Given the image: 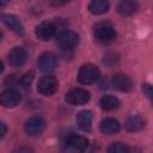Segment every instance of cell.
Here are the masks:
<instances>
[{"label":"cell","instance_id":"cell-3","mask_svg":"<svg viewBox=\"0 0 153 153\" xmlns=\"http://www.w3.org/2000/svg\"><path fill=\"white\" fill-rule=\"evenodd\" d=\"M57 45L63 50H71L75 48L79 43V35L72 30H65L62 31L57 38H56Z\"/></svg>","mask_w":153,"mask_h":153},{"label":"cell","instance_id":"cell-22","mask_svg":"<svg viewBox=\"0 0 153 153\" xmlns=\"http://www.w3.org/2000/svg\"><path fill=\"white\" fill-rule=\"evenodd\" d=\"M6 133H7V127H6V124H5L2 121H0V139H2Z\"/></svg>","mask_w":153,"mask_h":153},{"label":"cell","instance_id":"cell-14","mask_svg":"<svg viewBox=\"0 0 153 153\" xmlns=\"http://www.w3.org/2000/svg\"><path fill=\"white\" fill-rule=\"evenodd\" d=\"M112 85L116 90L122 91V92H127L131 88V80L128 75L122 74V73H117L112 76Z\"/></svg>","mask_w":153,"mask_h":153},{"label":"cell","instance_id":"cell-7","mask_svg":"<svg viewBox=\"0 0 153 153\" xmlns=\"http://www.w3.org/2000/svg\"><path fill=\"white\" fill-rule=\"evenodd\" d=\"M56 31V25L50 20H43L36 26V36L41 41H49Z\"/></svg>","mask_w":153,"mask_h":153},{"label":"cell","instance_id":"cell-19","mask_svg":"<svg viewBox=\"0 0 153 153\" xmlns=\"http://www.w3.org/2000/svg\"><path fill=\"white\" fill-rule=\"evenodd\" d=\"M137 2L135 1H121L117 5V11L122 16H131L137 11Z\"/></svg>","mask_w":153,"mask_h":153},{"label":"cell","instance_id":"cell-12","mask_svg":"<svg viewBox=\"0 0 153 153\" xmlns=\"http://www.w3.org/2000/svg\"><path fill=\"white\" fill-rule=\"evenodd\" d=\"M1 19L5 23L6 26H8L11 30H13L18 35H23L24 33V26L22 24V22L19 20V18L14 14H10V13H5L1 14Z\"/></svg>","mask_w":153,"mask_h":153},{"label":"cell","instance_id":"cell-4","mask_svg":"<svg viewBox=\"0 0 153 153\" xmlns=\"http://www.w3.org/2000/svg\"><path fill=\"white\" fill-rule=\"evenodd\" d=\"M44 129H45V121L42 116H38V115H35L27 118L24 124V130L30 136L41 135Z\"/></svg>","mask_w":153,"mask_h":153},{"label":"cell","instance_id":"cell-5","mask_svg":"<svg viewBox=\"0 0 153 153\" xmlns=\"http://www.w3.org/2000/svg\"><path fill=\"white\" fill-rule=\"evenodd\" d=\"M59 82L54 75H44L37 84V90L43 96H51L57 91Z\"/></svg>","mask_w":153,"mask_h":153},{"label":"cell","instance_id":"cell-6","mask_svg":"<svg viewBox=\"0 0 153 153\" xmlns=\"http://www.w3.org/2000/svg\"><path fill=\"white\" fill-rule=\"evenodd\" d=\"M91 98L88 91L84 88H73L66 94V102L72 105H82L86 104Z\"/></svg>","mask_w":153,"mask_h":153},{"label":"cell","instance_id":"cell-18","mask_svg":"<svg viewBox=\"0 0 153 153\" xmlns=\"http://www.w3.org/2000/svg\"><path fill=\"white\" fill-rule=\"evenodd\" d=\"M109 7H110V4L108 1H105V0H93L88 5L90 12L92 14H96V16L106 13L109 11Z\"/></svg>","mask_w":153,"mask_h":153},{"label":"cell","instance_id":"cell-15","mask_svg":"<svg viewBox=\"0 0 153 153\" xmlns=\"http://www.w3.org/2000/svg\"><path fill=\"white\" fill-rule=\"evenodd\" d=\"M100 131L105 135H112L115 133H117L120 130V123L117 120L112 118V117H106L104 120H102L100 124H99Z\"/></svg>","mask_w":153,"mask_h":153},{"label":"cell","instance_id":"cell-8","mask_svg":"<svg viewBox=\"0 0 153 153\" xmlns=\"http://www.w3.org/2000/svg\"><path fill=\"white\" fill-rule=\"evenodd\" d=\"M57 66V56L54 53L47 51L39 55L37 60V67L42 72H51Z\"/></svg>","mask_w":153,"mask_h":153},{"label":"cell","instance_id":"cell-9","mask_svg":"<svg viewBox=\"0 0 153 153\" xmlns=\"http://www.w3.org/2000/svg\"><path fill=\"white\" fill-rule=\"evenodd\" d=\"M22 100V96L16 90H6L0 94V105L4 108H14Z\"/></svg>","mask_w":153,"mask_h":153},{"label":"cell","instance_id":"cell-27","mask_svg":"<svg viewBox=\"0 0 153 153\" xmlns=\"http://www.w3.org/2000/svg\"><path fill=\"white\" fill-rule=\"evenodd\" d=\"M1 37H2V32L0 31V39H1Z\"/></svg>","mask_w":153,"mask_h":153},{"label":"cell","instance_id":"cell-1","mask_svg":"<svg viewBox=\"0 0 153 153\" xmlns=\"http://www.w3.org/2000/svg\"><path fill=\"white\" fill-rule=\"evenodd\" d=\"M94 37L98 42L103 44H108L115 41L116 38V31L111 23L109 22H99L93 27Z\"/></svg>","mask_w":153,"mask_h":153},{"label":"cell","instance_id":"cell-23","mask_svg":"<svg viewBox=\"0 0 153 153\" xmlns=\"http://www.w3.org/2000/svg\"><path fill=\"white\" fill-rule=\"evenodd\" d=\"M142 90L146 92V94H147V97H148V98H151V97H152V92H151L152 87H151V85H149V84H143V85H142Z\"/></svg>","mask_w":153,"mask_h":153},{"label":"cell","instance_id":"cell-17","mask_svg":"<svg viewBox=\"0 0 153 153\" xmlns=\"http://www.w3.org/2000/svg\"><path fill=\"white\" fill-rule=\"evenodd\" d=\"M145 127V120L140 116H130L126 123H124V128L127 131L134 133V131H139Z\"/></svg>","mask_w":153,"mask_h":153},{"label":"cell","instance_id":"cell-16","mask_svg":"<svg viewBox=\"0 0 153 153\" xmlns=\"http://www.w3.org/2000/svg\"><path fill=\"white\" fill-rule=\"evenodd\" d=\"M99 105L103 110H106V111H111V110H115L117 109L120 105H121V102L117 97L115 96H111V94H105L100 98L99 100Z\"/></svg>","mask_w":153,"mask_h":153},{"label":"cell","instance_id":"cell-13","mask_svg":"<svg viewBox=\"0 0 153 153\" xmlns=\"http://www.w3.org/2000/svg\"><path fill=\"white\" fill-rule=\"evenodd\" d=\"M93 114L90 110H82L76 115V124L82 131H90L92 127Z\"/></svg>","mask_w":153,"mask_h":153},{"label":"cell","instance_id":"cell-20","mask_svg":"<svg viewBox=\"0 0 153 153\" xmlns=\"http://www.w3.org/2000/svg\"><path fill=\"white\" fill-rule=\"evenodd\" d=\"M128 147L122 142H112L108 147V153H128Z\"/></svg>","mask_w":153,"mask_h":153},{"label":"cell","instance_id":"cell-11","mask_svg":"<svg viewBox=\"0 0 153 153\" xmlns=\"http://www.w3.org/2000/svg\"><path fill=\"white\" fill-rule=\"evenodd\" d=\"M66 143L68 147L76 152H84L88 146V140L85 136L76 135V134H69L66 139Z\"/></svg>","mask_w":153,"mask_h":153},{"label":"cell","instance_id":"cell-24","mask_svg":"<svg viewBox=\"0 0 153 153\" xmlns=\"http://www.w3.org/2000/svg\"><path fill=\"white\" fill-rule=\"evenodd\" d=\"M13 153H31V149L27 147H18L16 151H13Z\"/></svg>","mask_w":153,"mask_h":153},{"label":"cell","instance_id":"cell-2","mask_svg":"<svg viewBox=\"0 0 153 153\" xmlns=\"http://www.w3.org/2000/svg\"><path fill=\"white\" fill-rule=\"evenodd\" d=\"M99 76H100L99 68L91 63L81 66L78 73V80L80 84H84V85H90V84L96 82L99 79Z\"/></svg>","mask_w":153,"mask_h":153},{"label":"cell","instance_id":"cell-21","mask_svg":"<svg viewBox=\"0 0 153 153\" xmlns=\"http://www.w3.org/2000/svg\"><path fill=\"white\" fill-rule=\"evenodd\" d=\"M32 79H33V72L25 73V74L22 76V79H20V85H22V87H24V88L29 87V86L31 85V82H32Z\"/></svg>","mask_w":153,"mask_h":153},{"label":"cell","instance_id":"cell-26","mask_svg":"<svg viewBox=\"0 0 153 153\" xmlns=\"http://www.w3.org/2000/svg\"><path fill=\"white\" fill-rule=\"evenodd\" d=\"M6 4H7V1H0V7H1V6H5Z\"/></svg>","mask_w":153,"mask_h":153},{"label":"cell","instance_id":"cell-10","mask_svg":"<svg viewBox=\"0 0 153 153\" xmlns=\"http://www.w3.org/2000/svg\"><path fill=\"white\" fill-rule=\"evenodd\" d=\"M26 50L22 47L13 48L8 54V62L12 67H22L26 61Z\"/></svg>","mask_w":153,"mask_h":153},{"label":"cell","instance_id":"cell-25","mask_svg":"<svg viewBox=\"0 0 153 153\" xmlns=\"http://www.w3.org/2000/svg\"><path fill=\"white\" fill-rule=\"evenodd\" d=\"M4 71V63H2V61L0 60V73Z\"/></svg>","mask_w":153,"mask_h":153}]
</instances>
